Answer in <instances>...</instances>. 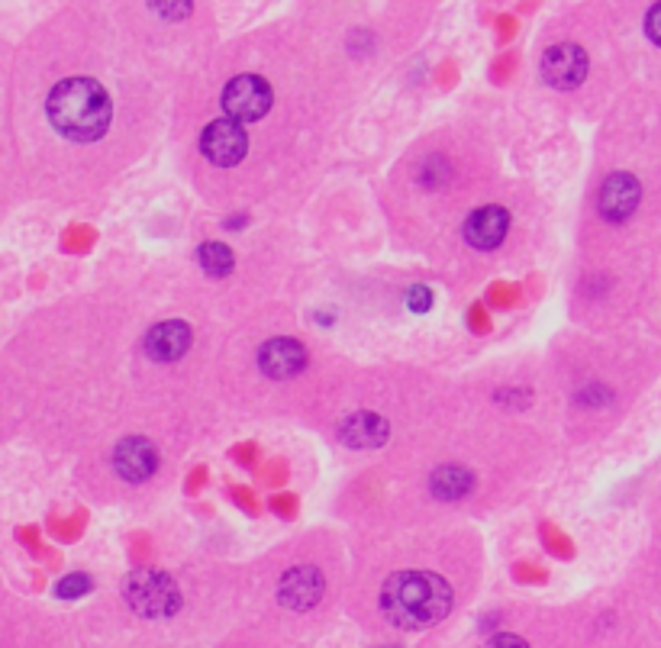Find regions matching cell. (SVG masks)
Instances as JSON below:
<instances>
[{"instance_id":"obj_1","label":"cell","mask_w":661,"mask_h":648,"mask_svg":"<svg viewBox=\"0 0 661 648\" xmlns=\"http://www.w3.org/2000/svg\"><path fill=\"white\" fill-rule=\"evenodd\" d=\"M452 610V587L433 571H397L381 587V613L397 630H430Z\"/></svg>"},{"instance_id":"obj_2","label":"cell","mask_w":661,"mask_h":648,"mask_svg":"<svg viewBox=\"0 0 661 648\" xmlns=\"http://www.w3.org/2000/svg\"><path fill=\"white\" fill-rule=\"evenodd\" d=\"M46 113L65 139L98 142L111 126V94L94 78H65L52 88Z\"/></svg>"},{"instance_id":"obj_3","label":"cell","mask_w":661,"mask_h":648,"mask_svg":"<svg viewBox=\"0 0 661 648\" xmlns=\"http://www.w3.org/2000/svg\"><path fill=\"white\" fill-rule=\"evenodd\" d=\"M126 600L139 617L165 620L175 617L181 607V590L171 574L155 568H139L126 577Z\"/></svg>"},{"instance_id":"obj_4","label":"cell","mask_w":661,"mask_h":648,"mask_svg":"<svg viewBox=\"0 0 661 648\" xmlns=\"http://www.w3.org/2000/svg\"><path fill=\"white\" fill-rule=\"evenodd\" d=\"M268 107H271V88L258 75H239L223 91V110L236 123L262 119L268 113Z\"/></svg>"},{"instance_id":"obj_5","label":"cell","mask_w":661,"mask_h":648,"mask_svg":"<svg viewBox=\"0 0 661 648\" xmlns=\"http://www.w3.org/2000/svg\"><path fill=\"white\" fill-rule=\"evenodd\" d=\"M201 149H204V155H207L214 165H220V168L239 165V162L245 158V152H249L245 126L236 123V119H229V116L214 119V123L204 129V136H201Z\"/></svg>"},{"instance_id":"obj_6","label":"cell","mask_w":661,"mask_h":648,"mask_svg":"<svg viewBox=\"0 0 661 648\" xmlns=\"http://www.w3.org/2000/svg\"><path fill=\"white\" fill-rule=\"evenodd\" d=\"M543 78L551 88L571 91L587 78V52L574 42H558L543 55Z\"/></svg>"},{"instance_id":"obj_7","label":"cell","mask_w":661,"mask_h":648,"mask_svg":"<svg viewBox=\"0 0 661 648\" xmlns=\"http://www.w3.org/2000/svg\"><path fill=\"white\" fill-rule=\"evenodd\" d=\"M113 468L123 481H132V484H142L155 474L158 468V452L149 439L142 435H132V439H123L116 448H113Z\"/></svg>"},{"instance_id":"obj_8","label":"cell","mask_w":661,"mask_h":648,"mask_svg":"<svg viewBox=\"0 0 661 648\" xmlns=\"http://www.w3.org/2000/svg\"><path fill=\"white\" fill-rule=\"evenodd\" d=\"M639 201H643L639 181H636L633 175H626V171H616V175H610V178L603 181L600 198H597V207H600V216H603V219L623 223V219H630V216L636 214Z\"/></svg>"},{"instance_id":"obj_9","label":"cell","mask_w":661,"mask_h":648,"mask_svg":"<svg viewBox=\"0 0 661 648\" xmlns=\"http://www.w3.org/2000/svg\"><path fill=\"white\" fill-rule=\"evenodd\" d=\"M323 574L314 568V564H301V568H291L281 584H278V600L288 607V610H310L320 603L323 597Z\"/></svg>"},{"instance_id":"obj_10","label":"cell","mask_w":661,"mask_h":648,"mask_svg":"<svg viewBox=\"0 0 661 648\" xmlns=\"http://www.w3.org/2000/svg\"><path fill=\"white\" fill-rule=\"evenodd\" d=\"M258 365L268 378H294L304 371L307 365V348L297 342V339H288V335H278V339H268L258 352Z\"/></svg>"},{"instance_id":"obj_11","label":"cell","mask_w":661,"mask_h":648,"mask_svg":"<svg viewBox=\"0 0 661 648\" xmlns=\"http://www.w3.org/2000/svg\"><path fill=\"white\" fill-rule=\"evenodd\" d=\"M507 229H510V214L504 207L491 204V207H478L474 214L468 216L465 239L474 249H497L504 242Z\"/></svg>"},{"instance_id":"obj_12","label":"cell","mask_w":661,"mask_h":648,"mask_svg":"<svg viewBox=\"0 0 661 648\" xmlns=\"http://www.w3.org/2000/svg\"><path fill=\"white\" fill-rule=\"evenodd\" d=\"M339 435H342V442H345L348 448H378V445H384V442H387L391 427H387V420H384V417L361 410V414H352V417H345V420H342Z\"/></svg>"},{"instance_id":"obj_13","label":"cell","mask_w":661,"mask_h":648,"mask_svg":"<svg viewBox=\"0 0 661 648\" xmlns=\"http://www.w3.org/2000/svg\"><path fill=\"white\" fill-rule=\"evenodd\" d=\"M191 348V329L181 320H168L158 323L149 335H145V352L155 361H175Z\"/></svg>"},{"instance_id":"obj_14","label":"cell","mask_w":661,"mask_h":648,"mask_svg":"<svg viewBox=\"0 0 661 648\" xmlns=\"http://www.w3.org/2000/svg\"><path fill=\"white\" fill-rule=\"evenodd\" d=\"M430 487L440 500H458V497H468L471 487H474V474L461 465H442L433 471L430 478Z\"/></svg>"},{"instance_id":"obj_15","label":"cell","mask_w":661,"mask_h":648,"mask_svg":"<svg viewBox=\"0 0 661 648\" xmlns=\"http://www.w3.org/2000/svg\"><path fill=\"white\" fill-rule=\"evenodd\" d=\"M198 258H201V268H204L211 278H226V275L232 271V249L223 245V242H204L201 252H198Z\"/></svg>"},{"instance_id":"obj_16","label":"cell","mask_w":661,"mask_h":648,"mask_svg":"<svg viewBox=\"0 0 661 648\" xmlns=\"http://www.w3.org/2000/svg\"><path fill=\"white\" fill-rule=\"evenodd\" d=\"M88 590H91V577H88V574H68V577H62L59 587H55V594H59L62 600L85 597Z\"/></svg>"},{"instance_id":"obj_17","label":"cell","mask_w":661,"mask_h":648,"mask_svg":"<svg viewBox=\"0 0 661 648\" xmlns=\"http://www.w3.org/2000/svg\"><path fill=\"white\" fill-rule=\"evenodd\" d=\"M149 7L165 20H185L191 13V0H149Z\"/></svg>"},{"instance_id":"obj_18","label":"cell","mask_w":661,"mask_h":648,"mask_svg":"<svg viewBox=\"0 0 661 648\" xmlns=\"http://www.w3.org/2000/svg\"><path fill=\"white\" fill-rule=\"evenodd\" d=\"M407 307H410L414 314H427V310L433 307V291L423 288V284H414V288L407 291Z\"/></svg>"},{"instance_id":"obj_19","label":"cell","mask_w":661,"mask_h":648,"mask_svg":"<svg viewBox=\"0 0 661 648\" xmlns=\"http://www.w3.org/2000/svg\"><path fill=\"white\" fill-rule=\"evenodd\" d=\"M646 33H649V39H652L656 46H661V0L649 10V16H646Z\"/></svg>"},{"instance_id":"obj_20","label":"cell","mask_w":661,"mask_h":648,"mask_svg":"<svg viewBox=\"0 0 661 648\" xmlns=\"http://www.w3.org/2000/svg\"><path fill=\"white\" fill-rule=\"evenodd\" d=\"M484 648H530L526 646V639H520V636H510V633H500V636H494L491 643Z\"/></svg>"},{"instance_id":"obj_21","label":"cell","mask_w":661,"mask_h":648,"mask_svg":"<svg viewBox=\"0 0 661 648\" xmlns=\"http://www.w3.org/2000/svg\"><path fill=\"white\" fill-rule=\"evenodd\" d=\"M600 387H587V394H581V404H603L610 401V394H597Z\"/></svg>"}]
</instances>
